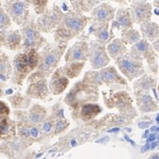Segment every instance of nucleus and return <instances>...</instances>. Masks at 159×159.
<instances>
[{"label": "nucleus", "mask_w": 159, "mask_h": 159, "mask_svg": "<svg viewBox=\"0 0 159 159\" xmlns=\"http://www.w3.org/2000/svg\"><path fill=\"white\" fill-rule=\"evenodd\" d=\"M66 47L67 43L64 42L48 44L44 47L43 50L39 54V63L37 67L38 70L30 76L28 81L32 83L47 79L57 69Z\"/></svg>", "instance_id": "1"}, {"label": "nucleus", "mask_w": 159, "mask_h": 159, "mask_svg": "<svg viewBox=\"0 0 159 159\" xmlns=\"http://www.w3.org/2000/svg\"><path fill=\"white\" fill-rule=\"evenodd\" d=\"M82 82L96 88L102 85L103 83L126 85V80L117 72L116 68L113 66L105 67L98 71L93 70L86 72L85 76L83 77Z\"/></svg>", "instance_id": "2"}, {"label": "nucleus", "mask_w": 159, "mask_h": 159, "mask_svg": "<svg viewBox=\"0 0 159 159\" xmlns=\"http://www.w3.org/2000/svg\"><path fill=\"white\" fill-rule=\"evenodd\" d=\"M98 98V88L92 87L83 83L82 81H79L66 96L65 102H66L69 106L77 107L79 106L80 107L84 104H87L86 102L97 101Z\"/></svg>", "instance_id": "3"}, {"label": "nucleus", "mask_w": 159, "mask_h": 159, "mask_svg": "<svg viewBox=\"0 0 159 159\" xmlns=\"http://www.w3.org/2000/svg\"><path fill=\"white\" fill-rule=\"evenodd\" d=\"M21 33L22 37V46L25 52L32 49L38 51L46 43V39L41 36L40 31L38 30L36 23L33 21L27 22L22 25Z\"/></svg>", "instance_id": "4"}, {"label": "nucleus", "mask_w": 159, "mask_h": 159, "mask_svg": "<svg viewBox=\"0 0 159 159\" xmlns=\"http://www.w3.org/2000/svg\"><path fill=\"white\" fill-rule=\"evenodd\" d=\"M116 63L122 74L130 81L144 73L142 61L133 57L130 53H126L123 57L118 58Z\"/></svg>", "instance_id": "5"}, {"label": "nucleus", "mask_w": 159, "mask_h": 159, "mask_svg": "<svg viewBox=\"0 0 159 159\" xmlns=\"http://www.w3.org/2000/svg\"><path fill=\"white\" fill-rule=\"evenodd\" d=\"M64 14L62 9L54 5L50 10L46 11L39 18L37 19V28L39 31L48 33L55 28H58L63 21Z\"/></svg>", "instance_id": "6"}, {"label": "nucleus", "mask_w": 159, "mask_h": 159, "mask_svg": "<svg viewBox=\"0 0 159 159\" xmlns=\"http://www.w3.org/2000/svg\"><path fill=\"white\" fill-rule=\"evenodd\" d=\"M130 54L140 61L145 59L149 65V68L152 72H157V56L153 49V47L148 43V41L141 39L138 43L133 45L130 49Z\"/></svg>", "instance_id": "7"}, {"label": "nucleus", "mask_w": 159, "mask_h": 159, "mask_svg": "<svg viewBox=\"0 0 159 159\" xmlns=\"http://www.w3.org/2000/svg\"><path fill=\"white\" fill-rule=\"evenodd\" d=\"M27 3L24 1H9L5 4V11L17 25L22 26L28 22L30 11Z\"/></svg>", "instance_id": "8"}, {"label": "nucleus", "mask_w": 159, "mask_h": 159, "mask_svg": "<svg viewBox=\"0 0 159 159\" xmlns=\"http://www.w3.org/2000/svg\"><path fill=\"white\" fill-rule=\"evenodd\" d=\"M89 59L91 67L95 71L101 70L107 67L110 62L107 48L98 42H91L89 47Z\"/></svg>", "instance_id": "9"}, {"label": "nucleus", "mask_w": 159, "mask_h": 159, "mask_svg": "<svg viewBox=\"0 0 159 159\" xmlns=\"http://www.w3.org/2000/svg\"><path fill=\"white\" fill-rule=\"evenodd\" d=\"M89 19L87 16L76 12H68L64 15L62 23L60 24L74 36L81 32L86 27Z\"/></svg>", "instance_id": "10"}, {"label": "nucleus", "mask_w": 159, "mask_h": 159, "mask_svg": "<svg viewBox=\"0 0 159 159\" xmlns=\"http://www.w3.org/2000/svg\"><path fill=\"white\" fill-rule=\"evenodd\" d=\"M116 15V9L107 3L99 4L92 10V25H107L111 22Z\"/></svg>", "instance_id": "11"}, {"label": "nucleus", "mask_w": 159, "mask_h": 159, "mask_svg": "<svg viewBox=\"0 0 159 159\" xmlns=\"http://www.w3.org/2000/svg\"><path fill=\"white\" fill-rule=\"evenodd\" d=\"M130 16L132 22L136 23H143L149 22L152 15L151 5L144 1H134L131 3L130 8Z\"/></svg>", "instance_id": "12"}, {"label": "nucleus", "mask_w": 159, "mask_h": 159, "mask_svg": "<svg viewBox=\"0 0 159 159\" xmlns=\"http://www.w3.org/2000/svg\"><path fill=\"white\" fill-rule=\"evenodd\" d=\"M89 58V44L86 41H78L66 51L65 60L66 63L80 62L85 63Z\"/></svg>", "instance_id": "13"}, {"label": "nucleus", "mask_w": 159, "mask_h": 159, "mask_svg": "<svg viewBox=\"0 0 159 159\" xmlns=\"http://www.w3.org/2000/svg\"><path fill=\"white\" fill-rule=\"evenodd\" d=\"M13 68L15 72L14 78L17 83H21L22 80L33 71L30 65L27 54L25 52L20 53L17 56H15L13 61Z\"/></svg>", "instance_id": "14"}, {"label": "nucleus", "mask_w": 159, "mask_h": 159, "mask_svg": "<svg viewBox=\"0 0 159 159\" xmlns=\"http://www.w3.org/2000/svg\"><path fill=\"white\" fill-rule=\"evenodd\" d=\"M68 85H69V79L66 78L58 68L51 75V79L48 85L49 92L52 95L62 94L66 89V88L68 87Z\"/></svg>", "instance_id": "15"}, {"label": "nucleus", "mask_w": 159, "mask_h": 159, "mask_svg": "<svg viewBox=\"0 0 159 159\" xmlns=\"http://www.w3.org/2000/svg\"><path fill=\"white\" fill-rule=\"evenodd\" d=\"M49 89L47 82V79L40 80L36 82H32L30 84L26 94L30 98L38 99H45L49 95Z\"/></svg>", "instance_id": "16"}, {"label": "nucleus", "mask_w": 159, "mask_h": 159, "mask_svg": "<svg viewBox=\"0 0 159 159\" xmlns=\"http://www.w3.org/2000/svg\"><path fill=\"white\" fill-rule=\"evenodd\" d=\"M111 104H114L111 107H117L122 113L130 111V107H131V100L130 97L124 92H119L111 97L107 106L110 107Z\"/></svg>", "instance_id": "17"}, {"label": "nucleus", "mask_w": 159, "mask_h": 159, "mask_svg": "<svg viewBox=\"0 0 159 159\" xmlns=\"http://www.w3.org/2000/svg\"><path fill=\"white\" fill-rule=\"evenodd\" d=\"M136 98L139 109L141 113H148V112H154L157 109V106L153 100L152 97L149 94L145 92L136 91Z\"/></svg>", "instance_id": "18"}, {"label": "nucleus", "mask_w": 159, "mask_h": 159, "mask_svg": "<svg viewBox=\"0 0 159 159\" xmlns=\"http://www.w3.org/2000/svg\"><path fill=\"white\" fill-rule=\"evenodd\" d=\"M107 52L108 57L114 60H117L118 58L122 57L126 54L127 48L122 39H115L112 41H110L108 45L107 46Z\"/></svg>", "instance_id": "19"}, {"label": "nucleus", "mask_w": 159, "mask_h": 159, "mask_svg": "<svg viewBox=\"0 0 159 159\" xmlns=\"http://www.w3.org/2000/svg\"><path fill=\"white\" fill-rule=\"evenodd\" d=\"M141 34L147 41H156L159 39V25L156 22H146L140 24Z\"/></svg>", "instance_id": "20"}, {"label": "nucleus", "mask_w": 159, "mask_h": 159, "mask_svg": "<svg viewBox=\"0 0 159 159\" xmlns=\"http://www.w3.org/2000/svg\"><path fill=\"white\" fill-rule=\"evenodd\" d=\"M4 45L9 49L15 50L21 47L22 41V33L19 30H10L7 31L2 39Z\"/></svg>", "instance_id": "21"}, {"label": "nucleus", "mask_w": 159, "mask_h": 159, "mask_svg": "<svg viewBox=\"0 0 159 159\" xmlns=\"http://www.w3.org/2000/svg\"><path fill=\"white\" fill-rule=\"evenodd\" d=\"M16 125L14 121L10 120L8 117L4 118L0 122V139L8 140L15 136Z\"/></svg>", "instance_id": "22"}, {"label": "nucleus", "mask_w": 159, "mask_h": 159, "mask_svg": "<svg viewBox=\"0 0 159 159\" xmlns=\"http://www.w3.org/2000/svg\"><path fill=\"white\" fill-rule=\"evenodd\" d=\"M116 21L123 30L131 29L133 22L130 16V10L127 8H119L116 12Z\"/></svg>", "instance_id": "23"}, {"label": "nucleus", "mask_w": 159, "mask_h": 159, "mask_svg": "<svg viewBox=\"0 0 159 159\" xmlns=\"http://www.w3.org/2000/svg\"><path fill=\"white\" fill-rule=\"evenodd\" d=\"M84 65H85V63H80V62L66 63L65 66H63L59 69L66 78L73 79V78H76L81 72Z\"/></svg>", "instance_id": "24"}, {"label": "nucleus", "mask_w": 159, "mask_h": 159, "mask_svg": "<svg viewBox=\"0 0 159 159\" xmlns=\"http://www.w3.org/2000/svg\"><path fill=\"white\" fill-rule=\"evenodd\" d=\"M102 108L97 104H91V103H87L80 107L79 116L80 117L86 119V120H90L100 114Z\"/></svg>", "instance_id": "25"}, {"label": "nucleus", "mask_w": 159, "mask_h": 159, "mask_svg": "<svg viewBox=\"0 0 159 159\" xmlns=\"http://www.w3.org/2000/svg\"><path fill=\"white\" fill-rule=\"evenodd\" d=\"M47 117V111L39 105L32 106L29 111V121L33 125L42 123Z\"/></svg>", "instance_id": "26"}, {"label": "nucleus", "mask_w": 159, "mask_h": 159, "mask_svg": "<svg viewBox=\"0 0 159 159\" xmlns=\"http://www.w3.org/2000/svg\"><path fill=\"white\" fill-rule=\"evenodd\" d=\"M155 85H156V80L152 77L145 75L134 82V89L136 91L145 92L147 90H149L150 89H153Z\"/></svg>", "instance_id": "27"}, {"label": "nucleus", "mask_w": 159, "mask_h": 159, "mask_svg": "<svg viewBox=\"0 0 159 159\" xmlns=\"http://www.w3.org/2000/svg\"><path fill=\"white\" fill-rule=\"evenodd\" d=\"M12 74V66L6 55L0 56V80L6 81Z\"/></svg>", "instance_id": "28"}, {"label": "nucleus", "mask_w": 159, "mask_h": 159, "mask_svg": "<svg viewBox=\"0 0 159 159\" xmlns=\"http://www.w3.org/2000/svg\"><path fill=\"white\" fill-rule=\"evenodd\" d=\"M140 33L136 30L130 29L125 30L122 31V40L125 45L130 44V45H135L139 41H140Z\"/></svg>", "instance_id": "29"}, {"label": "nucleus", "mask_w": 159, "mask_h": 159, "mask_svg": "<svg viewBox=\"0 0 159 159\" xmlns=\"http://www.w3.org/2000/svg\"><path fill=\"white\" fill-rule=\"evenodd\" d=\"M100 3L99 1H72V6L74 12L81 14V12H89L92 11V8Z\"/></svg>", "instance_id": "30"}, {"label": "nucleus", "mask_w": 159, "mask_h": 159, "mask_svg": "<svg viewBox=\"0 0 159 159\" xmlns=\"http://www.w3.org/2000/svg\"><path fill=\"white\" fill-rule=\"evenodd\" d=\"M11 26V18L7 13L0 8V30H6Z\"/></svg>", "instance_id": "31"}, {"label": "nucleus", "mask_w": 159, "mask_h": 159, "mask_svg": "<svg viewBox=\"0 0 159 159\" xmlns=\"http://www.w3.org/2000/svg\"><path fill=\"white\" fill-rule=\"evenodd\" d=\"M9 150L13 153V155L19 154L23 149V143L20 139H14L9 143Z\"/></svg>", "instance_id": "32"}, {"label": "nucleus", "mask_w": 159, "mask_h": 159, "mask_svg": "<svg viewBox=\"0 0 159 159\" xmlns=\"http://www.w3.org/2000/svg\"><path fill=\"white\" fill-rule=\"evenodd\" d=\"M69 125V122L67 120H63L60 119L57 121V123H55V132L57 133H60L63 130H65Z\"/></svg>", "instance_id": "33"}, {"label": "nucleus", "mask_w": 159, "mask_h": 159, "mask_svg": "<svg viewBox=\"0 0 159 159\" xmlns=\"http://www.w3.org/2000/svg\"><path fill=\"white\" fill-rule=\"evenodd\" d=\"M34 3V7H35V11H36L37 14H42L46 12L45 9L47 7V5H48V2L47 1H34L32 2Z\"/></svg>", "instance_id": "34"}, {"label": "nucleus", "mask_w": 159, "mask_h": 159, "mask_svg": "<svg viewBox=\"0 0 159 159\" xmlns=\"http://www.w3.org/2000/svg\"><path fill=\"white\" fill-rule=\"evenodd\" d=\"M11 103L13 104V106L15 107H23V103H24V99L22 98V96L20 95H15L14 96L13 99H10Z\"/></svg>", "instance_id": "35"}, {"label": "nucleus", "mask_w": 159, "mask_h": 159, "mask_svg": "<svg viewBox=\"0 0 159 159\" xmlns=\"http://www.w3.org/2000/svg\"><path fill=\"white\" fill-rule=\"evenodd\" d=\"M8 114H9V108H8V107L4 102L0 101V122L4 118H6Z\"/></svg>", "instance_id": "36"}, {"label": "nucleus", "mask_w": 159, "mask_h": 159, "mask_svg": "<svg viewBox=\"0 0 159 159\" xmlns=\"http://www.w3.org/2000/svg\"><path fill=\"white\" fill-rule=\"evenodd\" d=\"M53 125H54V123L52 121H46V122H44L43 125H42V130L45 132H49Z\"/></svg>", "instance_id": "37"}, {"label": "nucleus", "mask_w": 159, "mask_h": 159, "mask_svg": "<svg viewBox=\"0 0 159 159\" xmlns=\"http://www.w3.org/2000/svg\"><path fill=\"white\" fill-rule=\"evenodd\" d=\"M39 135V130L35 126L30 127V137L31 138H38Z\"/></svg>", "instance_id": "38"}, {"label": "nucleus", "mask_w": 159, "mask_h": 159, "mask_svg": "<svg viewBox=\"0 0 159 159\" xmlns=\"http://www.w3.org/2000/svg\"><path fill=\"white\" fill-rule=\"evenodd\" d=\"M150 122H142V123H139V127L140 128V129H143V128H147V127H148L149 126V124H150Z\"/></svg>", "instance_id": "39"}, {"label": "nucleus", "mask_w": 159, "mask_h": 159, "mask_svg": "<svg viewBox=\"0 0 159 159\" xmlns=\"http://www.w3.org/2000/svg\"><path fill=\"white\" fill-rule=\"evenodd\" d=\"M153 48L156 49L159 53V39L153 42Z\"/></svg>", "instance_id": "40"}, {"label": "nucleus", "mask_w": 159, "mask_h": 159, "mask_svg": "<svg viewBox=\"0 0 159 159\" xmlns=\"http://www.w3.org/2000/svg\"><path fill=\"white\" fill-rule=\"evenodd\" d=\"M155 139H156V134H151V135H149V137H148V143H153L154 141H155Z\"/></svg>", "instance_id": "41"}, {"label": "nucleus", "mask_w": 159, "mask_h": 159, "mask_svg": "<svg viewBox=\"0 0 159 159\" xmlns=\"http://www.w3.org/2000/svg\"><path fill=\"white\" fill-rule=\"evenodd\" d=\"M148 149H150V144H149V143L145 145L144 147L141 148V151H147V150H148Z\"/></svg>", "instance_id": "42"}, {"label": "nucleus", "mask_w": 159, "mask_h": 159, "mask_svg": "<svg viewBox=\"0 0 159 159\" xmlns=\"http://www.w3.org/2000/svg\"><path fill=\"white\" fill-rule=\"evenodd\" d=\"M155 6L157 7V9H156V14L159 15V1H156L155 2Z\"/></svg>", "instance_id": "43"}, {"label": "nucleus", "mask_w": 159, "mask_h": 159, "mask_svg": "<svg viewBox=\"0 0 159 159\" xmlns=\"http://www.w3.org/2000/svg\"><path fill=\"white\" fill-rule=\"evenodd\" d=\"M148 159H159V153H157V154L152 155L151 157Z\"/></svg>", "instance_id": "44"}, {"label": "nucleus", "mask_w": 159, "mask_h": 159, "mask_svg": "<svg viewBox=\"0 0 159 159\" xmlns=\"http://www.w3.org/2000/svg\"><path fill=\"white\" fill-rule=\"evenodd\" d=\"M158 142H153L152 144H150V149H154L157 148V146H158Z\"/></svg>", "instance_id": "45"}, {"label": "nucleus", "mask_w": 159, "mask_h": 159, "mask_svg": "<svg viewBox=\"0 0 159 159\" xmlns=\"http://www.w3.org/2000/svg\"><path fill=\"white\" fill-rule=\"evenodd\" d=\"M120 129L119 128H113L112 130H109L108 132H114V131H119Z\"/></svg>", "instance_id": "46"}, {"label": "nucleus", "mask_w": 159, "mask_h": 159, "mask_svg": "<svg viewBox=\"0 0 159 159\" xmlns=\"http://www.w3.org/2000/svg\"><path fill=\"white\" fill-rule=\"evenodd\" d=\"M125 139H127V141H129V142H130L132 145H134V142H133V141H131V140H130V139L128 137V136H125Z\"/></svg>", "instance_id": "47"}, {"label": "nucleus", "mask_w": 159, "mask_h": 159, "mask_svg": "<svg viewBox=\"0 0 159 159\" xmlns=\"http://www.w3.org/2000/svg\"><path fill=\"white\" fill-rule=\"evenodd\" d=\"M148 135V130H147V131H146V133H145L144 136H143V137H147Z\"/></svg>", "instance_id": "48"}, {"label": "nucleus", "mask_w": 159, "mask_h": 159, "mask_svg": "<svg viewBox=\"0 0 159 159\" xmlns=\"http://www.w3.org/2000/svg\"><path fill=\"white\" fill-rule=\"evenodd\" d=\"M157 123H159V116H157Z\"/></svg>", "instance_id": "49"}, {"label": "nucleus", "mask_w": 159, "mask_h": 159, "mask_svg": "<svg viewBox=\"0 0 159 159\" xmlns=\"http://www.w3.org/2000/svg\"><path fill=\"white\" fill-rule=\"evenodd\" d=\"M157 140H158V143H159V135L157 136Z\"/></svg>", "instance_id": "50"}, {"label": "nucleus", "mask_w": 159, "mask_h": 159, "mask_svg": "<svg viewBox=\"0 0 159 159\" xmlns=\"http://www.w3.org/2000/svg\"><path fill=\"white\" fill-rule=\"evenodd\" d=\"M1 93H2V91H1V89H0V94H1Z\"/></svg>", "instance_id": "51"}, {"label": "nucleus", "mask_w": 159, "mask_h": 159, "mask_svg": "<svg viewBox=\"0 0 159 159\" xmlns=\"http://www.w3.org/2000/svg\"><path fill=\"white\" fill-rule=\"evenodd\" d=\"M158 92H159V85H158Z\"/></svg>", "instance_id": "52"}, {"label": "nucleus", "mask_w": 159, "mask_h": 159, "mask_svg": "<svg viewBox=\"0 0 159 159\" xmlns=\"http://www.w3.org/2000/svg\"><path fill=\"white\" fill-rule=\"evenodd\" d=\"M44 159H46V158H44Z\"/></svg>", "instance_id": "53"}]
</instances>
